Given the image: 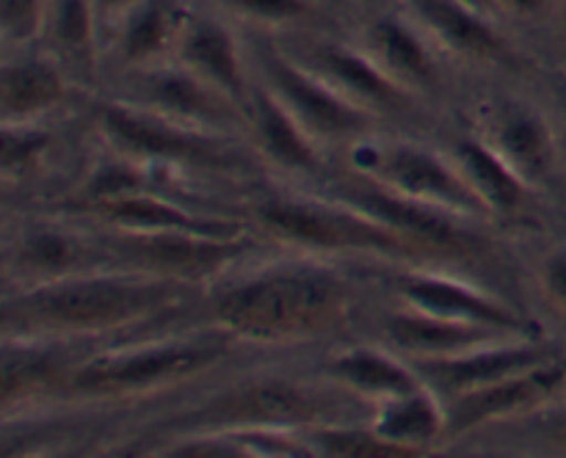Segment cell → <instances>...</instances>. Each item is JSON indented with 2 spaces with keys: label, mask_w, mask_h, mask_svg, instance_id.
I'll use <instances>...</instances> for the list:
<instances>
[{
  "label": "cell",
  "mask_w": 566,
  "mask_h": 458,
  "mask_svg": "<svg viewBox=\"0 0 566 458\" xmlns=\"http://www.w3.org/2000/svg\"><path fill=\"white\" fill-rule=\"evenodd\" d=\"M352 287L324 265H274L227 287L213 303L216 323L232 337L293 342L346 318Z\"/></svg>",
  "instance_id": "1"
},
{
  "label": "cell",
  "mask_w": 566,
  "mask_h": 458,
  "mask_svg": "<svg viewBox=\"0 0 566 458\" xmlns=\"http://www.w3.org/2000/svg\"><path fill=\"white\" fill-rule=\"evenodd\" d=\"M186 281L166 276H64L9 298L6 329L83 334L149 320L182 301Z\"/></svg>",
  "instance_id": "2"
},
{
  "label": "cell",
  "mask_w": 566,
  "mask_h": 458,
  "mask_svg": "<svg viewBox=\"0 0 566 458\" xmlns=\"http://www.w3.org/2000/svg\"><path fill=\"white\" fill-rule=\"evenodd\" d=\"M224 329L219 334H202L199 340L160 342V345H138L133 351H116L86 362L70 375V386L83 395H130L155 386L175 384L197 370L210 368L227 351Z\"/></svg>",
  "instance_id": "3"
},
{
  "label": "cell",
  "mask_w": 566,
  "mask_h": 458,
  "mask_svg": "<svg viewBox=\"0 0 566 458\" xmlns=\"http://www.w3.org/2000/svg\"><path fill=\"white\" fill-rule=\"evenodd\" d=\"M340 419L343 414H337V403L326 392L296 381L265 379L216 397L205 408L193 412L188 423L232 430H287L298 425L318 428Z\"/></svg>",
  "instance_id": "4"
},
{
  "label": "cell",
  "mask_w": 566,
  "mask_h": 458,
  "mask_svg": "<svg viewBox=\"0 0 566 458\" xmlns=\"http://www.w3.org/2000/svg\"><path fill=\"white\" fill-rule=\"evenodd\" d=\"M263 221L291 243L329 252H412L415 243L352 204L280 199L263 207Z\"/></svg>",
  "instance_id": "5"
},
{
  "label": "cell",
  "mask_w": 566,
  "mask_h": 458,
  "mask_svg": "<svg viewBox=\"0 0 566 458\" xmlns=\"http://www.w3.org/2000/svg\"><path fill=\"white\" fill-rule=\"evenodd\" d=\"M260 66L271 92L296 116L310 138H359L374 127L368 108L337 92L329 81L291 53L263 47Z\"/></svg>",
  "instance_id": "6"
},
{
  "label": "cell",
  "mask_w": 566,
  "mask_h": 458,
  "mask_svg": "<svg viewBox=\"0 0 566 458\" xmlns=\"http://www.w3.org/2000/svg\"><path fill=\"white\" fill-rule=\"evenodd\" d=\"M354 166L359 169V174L370 177L379 185L390 188L401 196L434 204L453 215H479L486 210L468 177L426 149L403 147V143L398 147L365 143L354 152Z\"/></svg>",
  "instance_id": "7"
},
{
  "label": "cell",
  "mask_w": 566,
  "mask_h": 458,
  "mask_svg": "<svg viewBox=\"0 0 566 458\" xmlns=\"http://www.w3.org/2000/svg\"><path fill=\"white\" fill-rule=\"evenodd\" d=\"M99 121L108 141L136 158L199 166H221L227 160L224 147H219L208 132L191 130L186 121L177 125L160 110L108 105L99 110Z\"/></svg>",
  "instance_id": "8"
},
{
  "label": "cell",
  "mask_w": 566,
  "mask_h": 458,
  "mask_svg": "<svg viewBox=\"0 0 566 458\" xmlns=\"http://www.w3.org/2000/svg\"><path fill=\"white\" fill-rule=\"evenodd\" d=\"M343 199L352 207L368 213L370 219L401 232L415 246H431L446 254H464L475 248V235L459 224L457 215L434 207V204L401 196V193L379 185V182L365 174L357 185L352 182L343 191Z\"/></svg>",
  "instance_id": "9"
},
{
  "label": "cell",
  "mask_w": 566,
  "mask_h": 458,
  "mask_svg": "<svg viewBox=\"0 0 566 458\" xmlns=\"http://www.w3.org/2000/svg\"><path fill=\"white\" fill-rule=\"evenodd\" d=\"M564 390L566 362H562L558 356H551L545 362L534 364V368H525L520 373L506 375V379L492 381V384L453 397L446 430L464 434V430H473L479 425L492 423V419L531 412V408H539L545 403L556 401Z\"/></svg>",
  "instance_id": "10"
},
{
  "label": "cell",
  "mask_w": 566,
  "mask_h": 458,
  "mask_svg": "<svg viewBox=\"0 0 566 458\" xmlns=\"http://www.w3.org/2000/svg\"><path fill=\"white\" fill-rule=\"evenodd\" d=\"M291 55L368 110H403L412 103L409 88L387 75L385 66L368 50H354L329 39H313Z\"/></svg>",
  "instance_id": "11"
},
{
  "label": "cell",
  "mask_w": 566,
  "mask_h": 458,
  "mask_svg": "<svg viewBox=\"0 0 566 458\" xmlns=\"http://www.w3.org/2000/svg\"><path fill=\"white\" fill-rule=\"evenodd\" d=\"M401 6L448 53L481 64H512L517 58L512 42L497 25L501 20L462 0H401Z\"/></svg>",
  "instance_id": "12"
},
{
  "label": "cell",
  "mask_w": 566,
  "mask_h": 458,
  "mask_svg": "<svg viewBox=\"0 0 566 458\" xmlns=\"http://www.w3.org/2000/svg\"><path fill=\"white\" fill-rule=\"evenodd\" d=\"M401 298L409 309L437 315V318L486 326V329H497L503 334L523 337V340H531V334H534V323H528L512 307L486 296V292L462 285V281L442 279V276H407V279H401Z\"/></svg>",
  "instance_id": "13"
},
{
  "label": "cell",
  "mask_w": 566,
  "mask_h": 458,
  "mask_svg": "<svg viewBox=\"0 0 566 458\" xmlns=\"http://www.w3.org/2000/svg\"><path fill=\"white\" fill-rule=\"evenodd\" d=\"M125 254L147 270H158L166 279L188 281L224 268L241 243L235 237L199 235V232H130L122 241Z\"/></svg>",
  "instance_id": "14"
},
{
  "label": "cell",
  "mask_w": 566,
  "mask_h": 458,
  "mask_svg": "<svg viewBox=\"0 0 566 458\" xmlns=\"http://www.w3.org/2000/svg\"><path fill=\"white\" fill-rule=\"evenodd\" d=\"M175 61L230 99H241L247 94L241 44L230 25L216 14H202V11L182 14Z\"/></svg>",
  "instance_id": "15"
},
{
  "label": "cell",
  "mask_w": 566,
  "mask_h": 458,
  "mask_svg": "<svg viewBox=\"0 0 566 458\" xmlns=\"http://www.w3.org/2000/svg\"><path fill=\"white\" fill-rule=\"evenodd\" d=\"M556 356L542 342H495V345L475 348V351L457 353V356H434V359H420L418 373L426 375L429 381H437L448 395H462V392L479 390V386L501 381L506 375L520 373L525 368L545 362V359Z\"/></svg>",
  "instance_id": "16"
},
{
  "label": "cell",
  "mask_w": 566,
  "mask_h": 458,
  "mask_svg": "<svg viewBox=\"0 0 566 458\" xmlns=\"http://www.w3.org/2000/svg\"><path fill=\"white\" fill-rule=\"evenodd\" d=\"M431 44H437L412 17L387 11L374 17L365 31V50L409 92L431 88L440 81V66Z\"/></svg>",
  "instance_id": "17"
},
{
  "label": "cell",
  "mask_w": 566,
  "mask_h": 458,
  "mask_svg": "<svg viewBox=\"0 0 566 458\" xmlns=\"http://www.w3.org/2000/svg\"><path fill=\"white\" fill-rule=\"evenodd\" d=\"M490 147L523 177L525 182H545L556 171L558 147L545 116L523 105H509L490 127Z\"/></svg>",
  "instance_id": "18"
},
{
  "label": "cell",
  "mask_w": 566,
  "mask_h": 458,
  "mask_svg": "<svg viewBox=\"0 0 566 458\" xmlns=\"http://www.w3.org/2000/svg\"><path fill=\"white\" fill-rule=\"evenodd\" d=\"M387 334L392 337V342L398 348H403L409 353H418L420 359L457 356V353L495 345V342L523 340V337L503 334V331L486 329V326L437 318V315L418 312V309H409L407 315H392L387 320Z\"/></svg>",
  "instance_id": "19"
},
{
  "label": "cell",
  "mask_w": 566,
  "mask_h": 458,
  "mask_svg": "<svg viewBox=\"0 0 566 458\" xmlns=\"http://www.w3.org/2000/svg\"><path fill=\"white\" fill-rule=\"evenodd\" d=\"M66 94L64 72L55 61L25 55L11 58L0 72V108L6 125H20L31 116L50 110Z\"/></svg>",
  "instance_id": "20"
},
{
  "label": "cell",
  "mask_w": 566,
  "mask_h": 458,
  "mask_svg": "<svg viewBox=\"0 0 566 458\" xmlns=\"http://www.w3.org/2000/svg\"><path fill=\"white\" fill-rule=\"evenodd\" d=\"M99 207L114 224H122V230L127 232H199V235L235 237V226L227 221L193 215L144 191L99 199Z\"/></svg>",
  "instance_id": "21"
},
{
  "label": "cell",
  "mask_w": 566,
  "mask_h": 458,
  "mask_svg": "<svg viewBox=\"0 0 566 458\" xmlns=\"http://www.w3.org/2000/svg\"><path fill=\"white\" fill-rule=\"evenodd\" d=\"M182 14L186 11L175 9L169 0H142L114 33V44L125 64L153 66L166 53H175Z\"/></svg>",
  "instance_id": "22"
},
{
  "label": "cell",
  "mask_w": 566,
  "mask_h": 458,
  "mask_svg": "<svg viewBox=\"0 0 566 458\" xmlns=\"http://www.w3.org/2000/svg\"><path fill=\"white\" fill-rule=\"evenodd\" d=\"M459 166L473 191L479 193L486 210L495 213H517L528 199V182L490 147L479 141H462L457 149Z\"/></svg>",
  "instance_id": "23"
},
{
  "label": "cell",
  "mask_w": 566,
  "mask_h": 458,
  "mask_svg": "<svg viewBox=\"0 0 566 458\" xmlns=\"http://www.w3.org/2000/svg\"><path fill=\"white\" fill-rule=\"evenodd\" d=\"M144 92L153 94V105H158L160 114L180 116V121L188 119H219L230 105V97L216 92L213 86L188 72L186 66L177 64L175 70H153L144 83Z\"/></svg>",
  "instance_id": "24"
},
{
  "label": "cell",
  "mask_w": 566,
  "mask_h": 458,
  "mask_svg": "<svg viewBox=\"0 0 566 458\" xmlns=\"http://www.w3.org/2000/svg\"><path fill=\"white\" fill-rule=\"evenodd\" d=\"M329 370L348 390L379 397V401H390V397L420 390V373H415L387 353L374 351V348H357V351L343 353L332 362Z\"/></svg>",
  "instance_id": "25"
},
{
  "label": "cell",
  "mask_w": 566,
  "mask_h": 458,
  "mask_svg": "<svg viewBox=\"0 0 566 458\" xmlns=\"http://www.w3.org/2000/svg\"><path fill=\"white\" fill-rule=\"evenodd\" d=\"M446 425L448 414L442 412L440 403L429 392H423V386L407 392V395L381 401L379 412L374 417V428L385 439L407 447H418V450H426L446 430Z\"/></svg>",
  "instance_id": "26"
},
{
  "label": "cell",
  "mask_w": 566,
  "mask_h": 458,
  "mask_svg": "<svg viewBox=\"0 0 566 458\" xmlns=\"http://www.w3.org/2000/svg\"><path fill=\"white\" fill-rule=\"evenodd\" d=\"M254 125H258V136L265 152L276 163L287 166V169H315L318 166L310 132L298 125L296 116L282 105V99L271 88L254 94Z\"/></svg>",
  "instance_id": "27"
},
{
  "label": "cell",
  "mask_w": 566,
  "mask_h": 458,
  "mask_svg": "<svg viewBox=\"0 0 566 458\" xmlns=\"http://www.w3.org/2000/svg\"><path fill=\"white\" fill-rule=\"evenodd\" d=\"M42 36L50 39L66 64L92 66L103 44L92 0H50Z\"/></svg>",
  "instance_id": "28"
},
{
  "label": "cell",
  "mask_w": 566,
  "mask_h": 458,
  "mask_svg": "<svg viewBox=\"0 0 566 458\" xmlns=\"http://www.w3.org/2000/svg\"><path fill=\"white\" fill-rule=\"evenodd\" d=\"M310 441H313L315 447H321V452H326V456L340 458H409L423 452L418 450V447H407L398 445V441L385 439L374 425H370V428H359V425L346 423L318 425V428L310 434Z\"/></svg>",
  "instance_id": "29"
},
{
  "label": "cell",
  "mask_w": 566,
  "mask_h": 458,
  "mask_svg": "<svg viewBox=\"0 0 566 458\" xmlns=\"http://www.w3.org/2000/svg\"><path fill=\"white\" fill-rule=\"evenodd\" d=\"M83 246H77L70 235L61 232H33L20 246V265L33 276H50L48 281L64 279L61 274H70L81 265Z\"/></svg>",
  "instance_id": "30"
},
{
  "label": "cell",
  "mask_w": 566,
  "mask_h": 458,
  "mask_svg": "<svg viewBox=\"0 0 566 458\" xmlns=\"http://www.w3.org/2000/svg\"><path fill=\"white\" fill-rule=\"evenodd\" d=\"M232 14L269 28L298 25L318 14L321 0H216Z\"/></svg>",
  "instance_id": "31"
},
{
  "label": "cell",
  "mask_w": 566,
  "mask_h": 458,
  "mask_svg": "<svg viewBox=\"0 0 566 458\" xmlns=\"http://www.w3.org/2000/svg\"><path fill=\"white\" fill-rule=\"evenodd\" d=\"M50 0H0V25L9 42L28 44L42 36Z\"/></svg>",
  "instance_id": "32"
},
{
  "label": "cell",
  "mask_w": 566,
  "mask_h": 458,
  "mask_svg": "<svg viewBox=\"0 0 566 458\" xmlns=\"http://www.w3.org/2000/svg\"><path fill=\"white\" fill-rule=\"evenodd\" d=\"M48 132L31 130L20 121V125H6L3 132V169L6 171H22L44 152L48 147Z\"/></svg>",
  "instance_id": "33"
},
{
  "label": "cell",
  "mask_w": 566,
  "mask_h": 458,
  "mask_svg": "<svg viewBox=\"0 0 566 458\" xmlns=\"http://www.w3.org/2000/svg\"><path fill=\"white\" fill-rule=\"evenodd\" d=\"M542 287L558 312L566 315V246L553 252L542 265Z\"/></svg>",
  "instance_id": "34"
},
{
  "label": "cell",
  "mask_w": 566,
  "mask_h": 458,
  "mask_svg": "<svg viewBox=\"0 0 566 458\" xmlns=\"http://www.w3.org/2000/svg\"><path fill=\"white\" fill-rule=\"evenodd\" d=\"M138 3H142V0H92L99 33H103V42L114 39L116 28L127 20V14H130Z\"/></svg>",
  "instance_id": "35"
},
{
  "label": "cell",
  "mask_w": 566,
  "mask_h": 458,
  "mask_svg": "<svg viewBox=\"0 0 566 458\" xmlns=\"http://www.w3.org/2000/svg\"><path fill=\"white\" fill-rule=\"evenodd\" d=\"M503 17H517V20H545L556 17L562 0H495Z\"/></svg>",
  "instance_id": "36"
},
{
  "label": "cell",
  "mask_w": 566,
  "mask_h": 458,
  "mask_svg": "<svg viewBox=\"0 0 566 458\" xmlns=\"http://www.w3.org/2000/svg\"><path fill=\"white\" fill-rule=\"evenodd\" d=\"M462 3L473 6V9L484 11V14H492V17H497V20H503V14H501V9H497L495 0H462Z\"/></svg>",
  "instance_id": "37"
},
{
  "label": "cell",
  "mask_w": 566,
  "mask_h": 458,
  "mask_svg": "<svg viewBox=\"0 0 566 458\" xmlns=\"http://www.w3.org/2000/svg\"><path fill=\"white\" fill-rule=\"evenodd\" d=\"M553 445H556L562 452H566V414L558 419L556 428H553Z\"/></svg>",
  "instance_id": "38"
},
{
  "label": "cell",
  "mask_w": 566,
  "mask_h": 458,
  "mask_svg": "<svg viewBox=\"0 0 566 458\" xmlns=\"http://www.w3.org/2000/svg\"><path fill=\"white\" fill-rule=\"evenodd\" d=\"M556 22H558V36H562V44L566 50V0H562V6H558Z\"/></svg>",
  "instance_id": "39"
}]
</instances>
